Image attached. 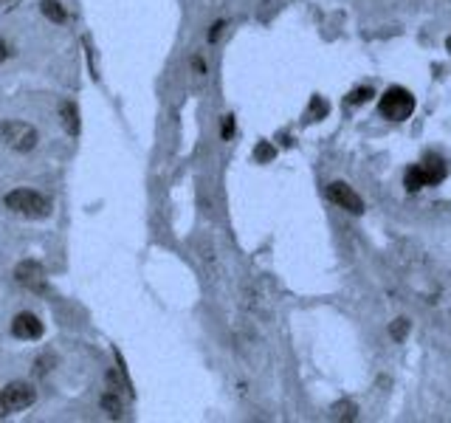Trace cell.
I'll return each instance as SVG.
<instances>
[{
	"label": "cell",
	"mask_w": 451,
	"mask_h": 423,
	"mask_svg": "<svg viewBox=\"0 0 451 423\" xmlns=\"http://www.w3.org/2000/svg\"><path fill=\"white\" fill-rule=\"evenodd\" d=\"M6 207L23 217H31V220H40V217H48L51 204L45 195L40 192H31V190H14L6 195Z\"/></svg>",
	"instance_id": "obj_1"
},
{
	"label": "cell",
	"mask_w": 451,
	"mask_h": 423,
	"mask_svg": "<svg viewBox=\"0 0 451 423\" xmlns=\"http://www.w3.org/2000/svg\"><path fill=\"white\" fill-rule=\"evenodd\" d=\"M378 110H381V116L390 119V122H406V119L415 113V96H412L406 88H390V91L381 96Z\"/></svg>",
	"instance_id": "obj_2"
},
{
	"label": "cell",
	"mask_w": 451,
	"mask_h": 423,
	"mask_svg": "<svg viewBox=\"0 0 451 423\" xmlns=\"http://www.w3.org/2000/svg\"><path fill=\"white\" fill-rule=\"evenodd\" d=\"M0 139H3L11 150H17V153H28V150L37 147V130H34L31 124L14 122V119L0 124Z\"/></svg>",
	"instance_id": "obj_3"
},
{
	"label": "cell",
	"mask_w": 451,
	"mask_h": 423,
	"mask_svg": "<svg viewBox=\"0 0 451 423\" xmlns=\"http://www.w3.org/2000/svg\"><path fill=\"white\" fill-rule=\"evenodd\" d=\"M327 198H330L339 209L350 212V214H361V212H364L361 195H358L350 184H344V181H333V184L327 187Z\"/></svg>",
	"instance_id": "obj_4"
},
{
	"label": "cell",
	"mask_w": 451,
	"mask_h": 423,
	"mask_svg": "<svg viewBox=\"0 0 451 423\" xmlns=\"http://www.w3.org/2000/svg\"><path fill=\"white\" fill-rule=\"evenodd\" d=\"M3 401H6L8 412H20V410H28L37 401V390L25 381H14L3 390Z\"/></svg>",
	"instance_id": "obj_5"
},
{
	"label": "cell",
	"mask_w": 451,
	"mask_h": 423,
	"mask_svg": "<svg viewBox=\"0 0 451 423\" xmlns=\"http://www.w3.org/2000/svg\"><path fill=\"white\" fill-rule=\"evenodd\" d=\"M14 279L23 285V288H28V291H45V268L40 265V262H34V260H23L17 268H14Z\"/></svg>",
	"instance_id": "obj_6"
},
{
	"label": "cell",
	"mask_w": 451,
	"mask_h": 423,
	"mask_svg": "<svg viewBox=\"0 0 451 423\" xmlns=\"http://www.w3.org/2000/svg\"><path fill=\"white\" fill-rule=\"evenodd\" d=\"M11 333L17 339H40L42 336V322L34 313H20L11 322Z\"/></svg>",
	"instance_id": "obj_7"
},
{
	"label": "cell",
	"mask_w": 451,
	"mask_h": 423,
	"mask_svg": "<svg viewBox=\"0 0 451 423\" xmlns=\"http://www.w3.org/2000/svg\"><path fill=\"white\" fill-rule=\"evenodd\" d=\"M421 170H423V175H426V187L440 184V181L446 178V173H449L446 161H443V158H438V156H429V158L421 164Z\"/></svg>",
	"instance_id": "obj_8"
},
{
	"label": "cell",
	"mask_w": 451,
	"mask_h": 423,
	"mask_svg": "<svg viewBox=\"0 0 451 423\" xmlns=\"http://www.w3.org/2000/svg\"><path fill=\"white\" fill-rule=\"evenodd\" d=\"M59 122H62L68 136H79V113H76L74 102H62L59 105Z\"/></svg>",
	"instance_id": "obj_9"
},
{
	"label": "cell",
	"mask_w": 451,
	"mask_h": 423,
	"mask_svg": "<svg viewBox=\"0 0 451 423\" xmlns=\"http://www.w3.org/2000/svg\"><path fill=\"white\" fill-rule=\"evenodd\" d=\"M99 404H102V410H105L113 421H119V418L124 415V401H122V393H116V390H107Z\"/></svg>",
	"instance_id": "obj_10"
},
{
	"label": "cell",
	"mask_w": 451,
	"mask_h": 423,
	"mask_svg": "<svg viewBox=\"0 0 451 423\" xmlns=\"http://www.w3.org/2000/svg\"><path fill=\"white\" fill-rule=\"evenodd\" d=\"M404 184H406V190H409V192H418V190H423V187H426V175H423L421 164L406 170V178H404Z\"/></svg>",
	"instance_id": "obj_11"
},
{
	"label": "cell",
	"mask_w": 451,
	"mask_h": 423,
	"mask_svg": "<svg viewBox=\"0 0 451 423\" xmlns=\"http://www.w3.org/2000/svg\"><path fill=\"white\" fill-rule=\"evenodd\" d=\"M40 8H42V14H45L51 23H65V8H62L59 0H42Z\"/></svg>",
	"instance_id": "obj_12"
},
{
	"label": "cell",
	"mask_w": 451,
	"mask_h": 423,
	"mask_svg": "<svg viewBox=\"0 0 451 423\" xmlns=\"http://www.w3.org/2000/svg\"><path fill=\"white\" fill-rule=\"evenodd\" d=\"M390 336H392L395 342H404V339L409 336V319H395V322L390 325Z\"/></svg>",
	"instance_id": "obj_13"
},
{
	"label": "cell",
	"mask_w": 451,
	"mask_h": 423,
	"mask_svg": "<svg viewBox=\"0 0 451 423\" xmlns=\"http://www.w3.org/2000/svg\"><path fill=\"white\" fill-rule=\"evenodd\" d=\"M274 156H276V153H274V147H271L268 141H259L257 150H254V158H257V161H271Z\"/></svg>",
	"instance_id": "obj_14"
},
{
	"label": "cell",
	"mask_w": 451,
	"mask_h": 423,
	"mask_svg": "<svg viewBox=\"0 0 451 423\" xmlns=\"http://www.w3.org/2000/svg\"><path fill=\"white\" fill-rule=\"evenodd\" d=\"M333 418H339V421H353V418H356V407H353V404H339V407L333 410Z\"/></svg>",
	"instance_id": "obj_15"
},
{
	"label": "cell",
	"mask_w": 451,
	"mask_h": 423,
	"mask_svg": "<svg viewBox=\"0 0 451 423\" xmlns=\"http://www.w3.org/2000/svg\"><path fill=\"white\" fill-rule=\"evenodd\" d=\"M370 96H373V91H370V88H356V91L347 96V102H350V105H361V102H367Z\"/></svg>",
	"instance_id": "obj_16"
},
{
	"label": "cell",
	"mask_w": 451,
	"mask_h": 423,
	"mask_svg": "<svg viewBox=\"0 0 451 423\" xmlns=\"http://www.w3.org/2000/svg\"><path fill=\"white\" fill-rule=\"evenodd\" d=\"M231 130H234V116H226L223 119V139L231 136Z\"/></svg>",
	"instance_id": "obj_17"
},
{
	"label": "cell",
	"mask_w": 451,
	"mask_h": 423,
	"mask_svg": "<svg viewBox=\"0 0 451 423\" xmlns=\"http://www.w3.org/2000/svg\"><path fill=\"white\" fill-rule=\"evenodd\" d=\"M221 28H223V23H215V25H212V31H209V40H212V42L221 37Z\"/></svg>",
	"instance_id": "obj_18"
},
{
	"label": "cell",
	"mask_w": 451,
	"mask_h": 423,
	"mask_svg": "<svg viewBox=\"0 0 451 423\" xmlns=\"http://www.w3.org/2000/svg\"><path fill=\"white\" fill-rule=\"evenodd\" d=\"M8 415V407H6V401H3V390H0V421Z\"/></svg>",
	"instance_id": "obj_19"
},
{
	"label": "cell",
	"mask_w": 451,
	"mask_h": 423,
	"mask_svg": "<svg viewBox=\"0 0 451 423\" xmlns=\"http://www.w3.org/2000/svg\"><path fill=\"white\" fill-rule=\"evenodd\" d=\"M6 57H8V45H6V42H3V40H0V62H3V59H6Z\"/></svg>",
	"instance_id": "obj_20"
},
{
	"label": "cell",
	"mask_w": 451,
	"mask_h": 423,
	"mask_svg": "<svg viewBox=\"0 0 451 423\" xmlns=\"http://www.w3.org/2000/svg\"><path fill=\"white\" fill-rule=\"evenodd\" d=\"M449 48H451V37H449Z\"/></svg>",
	"instance_id": "obj_21"
}]
</instances>
